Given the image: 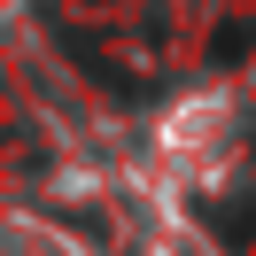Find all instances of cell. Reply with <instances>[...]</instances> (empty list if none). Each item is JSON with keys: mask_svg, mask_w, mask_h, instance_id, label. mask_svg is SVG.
<instances>
[{"mask_svg": "<svg viewBox=\"0 0 256 256\" xmlns=\"http://www.w3.org/2000/svg\"><path fill=\"white\" fill-rule=\"evenodd\" d=\"M248 47H256V16H225L218 39H210V62H240Z\"/></svg>", "mask_w": 256, "mask_h": 256, "instance_id": "obj_1", "label": "cell"}]
</instances>
